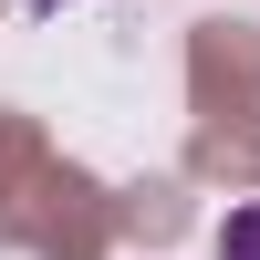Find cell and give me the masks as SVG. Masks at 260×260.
<instances>
[{
    "mask_svg": "<svg viewBox=\"0 0 260 260\" xmlns=\"http://www.w3.org/2000/svg\"><path fill=\"white\" fill-rule=\"evenodd\" d=\"M219 260H260V198H240L219 219Z\"/></svg>",
    "mask_w": 260,
    "mask_h": 260,
    "instance_id": "obj_1",
    "label": "cell"
},
{
    "mask_svg": "<svg viewBox=\"0 0 260 260\" xmlns=\"http://www.w3.org/2000/svg\"><path fill=\"white\" fill-rule=\"evenodd\" d=\"M42 11H62V0H42Z\"/></svg>",
    "mask_w": 260,
    "mask_h": 260,
    "instance_id": "obj_2",
    "label": "cell"
}]
</instances>
